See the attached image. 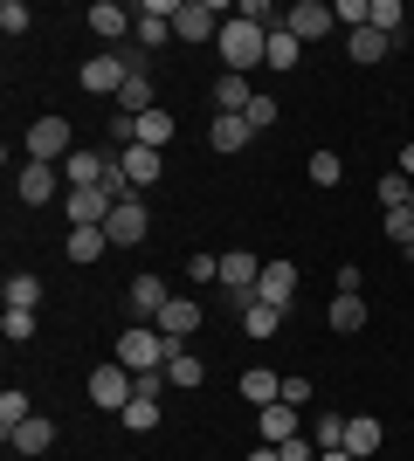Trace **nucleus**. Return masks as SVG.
<instances>
[{"mask_svg":"<svg viewBox=\"0 0 414 461\" xmlns=\"http://www.w3.org/2000/svg\"><path fill=\"white\" fill-rule=\"evenodd\" d=\"M283 28H290L297 41H317V35H332V7H325V0H297Z\"/></svg>","mask_w":414,"mask_h":461,"instance_id":"obj_15","label":"nucleus"},{"mask_svg":"<svg viewBox=\"0 0 414 461\" xmlns=\"http://www.w3.org/2000/svg\"><path fill=\"white\" fill-rule=\"evenodd\" d=\"M256 427H262V441H270V447L297 441V406H283V400H276V406H262V413H256Z\"/></svg>","mask_w":414,"mask_h":461,"instance_id":"obj_19","label":"nucleus"},{"mask_svg":"<svg viewBox=\"0 0 414 461\" xmlns=\"http://www.w3.org/2000/svg\"><path fill=\"white\" fill-rule=\"evenodd\" d=\"M90 35H104V41H124V28H138V21H124V7L118 0H97V7H90Z\"/></svg>","mask_w":414,"mask_h":461,"instance_id":"obj_22","label":"nucleus"},{"mask_svg":"<svg viewBox=\"0 0 414 461\" xmlns=\"http://www.w3.org/2000/svg\"><path fill=\"white\" fill-rule=\"evenodd\" d=\"M242 400H249V406H276V400H283V379H276V372H242Z\"/></svg>","mask_w":414,"mask_h":461,"instance_id":"obj_27","label":"nucleus"},{"mask_svg":"<svg viewBox=\"0 0 414 461\" xmlns=\"http://www.w3.org/2000/svg\"><path fill=\"white\" fill-rule=\"evenodd\" d=\"M124 77H132V69H124L118 49H104V56L83 62V90H97V96H118V90H124Z\"/></svg>","mask_w":414,"mask_h":461,"instance_id":"obj_12","label":"nucleus"},{"mask_svg":"<svg viewBox=\"0 0 414 461\" xmlns=\"http://www.w3.org/2000/svg\"><path fill=\"white\" fill-rule=\"evenodd\" d=\"M56 166H35V158H28V166H21V200H28V207H49V200H56Z\"/></svg>","mask_w":414,"mask_h":461,"instance_id":"obj_17","label":"nucleus"},{"mask_svg":"<svg viewBox=\"0 0 414 461\" xmlns=\"http://www.w3.org/2000/svg\"><path fill=\"white\" fill-rule=\"evenodd\" d=\"M159 338H166V345H187V338H194V330H200V303H194V296H173V303H166V310H159Z\"/></svg>","mask_w":414,"mask_h":461,"instance_id":"obj_10","label":"nucleus"},{"mask_svg":"<svg viewBox=\"0 0 414 461\" xmlns=\"http://www.w3.org/2000/svg\"><path fill=\"white\" fill-rule=\"evenodd\" d=\"M0 28H7V35H21V28H28V7H21V0H0Z\"/></svg>","mask_w":414,"mask_h":461,"instance_id":"obj_44","label":"nucleus"},{"mask_svg":"<svg viewBox=\"0 0 414 461\" xmlns=\"http://www.w3.org/2000/svg\"><path fill=\"white\" fill-rule=\"evenodd\" d=\"M400 179H414V145H400Z\"/></svg>","mask_w":414,"mask_h":461,"instance_id":"obj_49","label":"nucleus"},{"mask_svg":"<svg viewBox=\"0 0 414 461\" xmlns=\"http://www.w3.org/2000/svg\"><path fill=\"white\" fill-rule=\"evenodd\" d=\"M21 420H35V406H28V393H21V385H7V393H0V434H14Z\"/></svg>","mask_w":414,"mask_h":461,"instance_id":"obj_32","label":"nucleus"},{"mask_svg":"<svg viewBox=\"0 0 414 461\" xmlns=\"http://www.w3.org/2000/svg\"><path fill=\"white\" fill-rule=\"evenodd\" d=\"M173 303V296H166V283H159V276H132V289H124V310H132L138 324H159V310Z\"/></svg>","mask_w":414,"mask_h":461,"instance_id":"obj_11","label":"nucleus"},{"mask_svg":"<svg viewBox=\"0 0 414 461\" xmlns=\"http://www.w3.org/2000/svg\"><path fill=\"white\" fill-rule=\"evenodd\" d=\"M187 276H194V283H221V255H194Z\"/></svg>","mask_w":414,"mask_h":461,"instance_id":"obj_43","label":"nucleus"},{"mask_svg":"<svg viewBox=\"0 0 414 461\" xmlns=\"http://www.w3.org/2000/svg\"><path fill=\"white\" fill-rule=\"evenodd\" d=\"M276 324H283V310H276V303H262V296L242 303V330H249V338H276Z\"/></svg>","mask_w":414,"mask_h":461,"instance_id":"obj_25","label":"nucleus"},{"mask_svg":"<svg viewBox=\"0 0 414 461\" xmlns=\"http://www.w3.org/2000/svg\"><path fill=\"white\" fill-rule=\"evenodd\" d=\"M256 296H262V303H276V310H290L297 303V269H290V262H262Z\"/></svg>","mask_w":414,"mask_h":461,"instance_id":"obj_14","label":"nucleus"},{"mask_svg":"<svg viewBox=\"0 0 414 461\" xmlns=\"http://www.w3.org/2000/svg\"><path fill=\"white\" fill-rule=\"evenodd\" d=\"M221 283H228V296H235V310L256 296V283H262V262L249 249H235V255H221Z\"/></svg>","mask_w":414,"mask_h":461,"instance_id":"obj_6","label":"nucleus"},{"mask_svg":"<svg viewBox=\"0 0 414 461\" xmlns=\"http://www.w3.org/2000/svg\"><path fill=\"white\" fill-rule=\"evenodd\" d=\"M325 317H332V330L345 338V330L366 324V303H359V296H332V310H325Z\"/></svg>","mask_w":414,"mask_h":461,"instance_id":"obj_33","label":"nucleus"},{"mask_svg":"<svg viewBox=\"0 0 414 461\" xmlns=\"http://www.w3.org/2000/svg\"><path fill=\"white\" fill-rule=\"evenodd\" d=\"M270 14H276L270 0H242V21H256V28H270Z\"/></svg>","mask_w":414,"mask_h":461,"instance_id":"obj_47","label":"nucleus"},{"mask_svg":"<svg viewBox=\"0 0 414 461\" xmlns=\"http://www.w3.org/2000/svg\"><path fill=\"white\" fill-rule=\"evenodd\" d=\"M132 35H138V49H145V56H152V49H166V41H173V0H145Z\"/></svg>","mask_w":414,"mask_h":461,"instance_id":"obj_8","label":"nucleus"},{"mask_svg":"<svg viewBox=\"0 0 414 461\" xmlns=\"http://www.w3.org/2000/svg\"><path fill=\"white\" fill-rule=\"evenodd\" d=\"M173 35L179 41H221V7L215 0H179L173 7Z\"/></svg>","mask_w":414,"mask_h":461,"instance_id":"obj_4","label":"nucleus"},{"mask_svg":"<svg viewBox=\"0 0 414 461\" xmlns=\"http://www.w3.org/2000/svg\"><path fill=\"white\" fill-rule=\"evenodd\" d=\"M7 447H14V455H49V447H56V420H21L14 434H7Z\"/></svg>","mask_w":414,"mask_h":461,"instance_id":"obj_16","label":"nucleus"},{"mask_svg":"<svg viewBox=\"0 0 414 461\" xmlns=\"http://www.w3.org/2000/svg\"><path fill=\"white\" fill-rule=\"evenodd\" d=\"M366 28H380V35L394 41L400 28H408V14H400V0H373V21H366Z\"/></svg>","mask_w":414,"mask_h":461,"instance_id":"obj_35","label":"nucleus"},{"mask_svg":"<svg viewBox=\"0 0 414 461\" xmlns=\"http://www.w3.org/2000/svg\"><path fill=\"white\" fill-rule=\"evenodd\" d=\"M111 207H118V200H111L104 186H69V228H104Z\"/></svg>","mask_w":414,"mask_h":461,"instance_id":"obj_9","label":"nucleus"},{"mask_svg":"<svg viewBox=\"0 0 414 461\" xmlns=\"http://www.w3.org/2000/svg\"><path fill=\"white\" fill-rule=\"evenodd\" d=\"M380 441H387V434H380V420L373 413H353V420H345V455H380Z\"/></svg>","mask_w":414,"mask_h":461,"instance_id":"obj_20","label":"nucleus"},{"mask_svg":"<svg viewBox=\"0 0 414 461\" xmlns=\"http://www.w3.org/2000/svg\"><path fill=\"white\" fill-rule=\"evenodd\" d=\"M283 461H317V441H304V434H297V441H283Z\"/></svg>","mask_w":414,"mask_h":461,"instance_id":"obj_46","label":"nucleus"},{"mask_svg":"<svg viewBox=\"0 0 414 461\" xmlns=\"http://www.w3.org/2000/svg\"><path fill=\"white\" fill-rule=\"evenodd\" d=\"M345 49H353V62H387V49H394V41L380 35V28H353V35H345Z\"/></svg>","mask_w":414,"mask_h":461,"instance_id":"obj_29","label":"nucleus"},{"mask_svg":"<svg viewBox=\"0 0 414 461\" xmlns=\"http://www.w3.org/2000/svg\"><path fill=\"white\" fill-rule=\"evenodd\" d=\"M104 234H111L118 249H138V241L152 234V213L138 207V200H118V207H111V221H104Z\"/></svg>","mask_w":414,"mask_h":461,"instance_id":"obj_7","label":"nucleus"},{"mask_svg":"<svg viewBox=\"0 0 414 461\" xmlns=\"http://www.w3.org/2000/svg\"><path fill=\"white\" fill-rule=\"evenodd\" d=\"M311 441H317V455H325V447H345V413H317Z\"/></svg>","mask_w":414,"mask_h":461,"instance_id":"obj_36","label":"nucleus"},{"mask_svg":"<svg viewBox=\"0 0 414 461\" xmlns=\"http://www.w3.org/2000/svg\"><path fill=\"white\" fill-rule=\"evenodd\" d=\"M0 330H7V345H28V338H35V310H14V303H7Z\"/></svg>","mask_w":414,"mask_h":461,"instance_id":"obj_38","label":"nucleus"},{"mask_svg":"<svg viewBox=\"0 0 414 461\" xmlns=\"http://www.w3.org/2000/svg\"><path fill=\"white\" fill-rule=\"evenodd\" d=\"M7 303H14V310H35L41 303V283H35V276H7Z\"/></svg>","mask_w":414,"mask_h":461,"instance_id":"obj_39","label":"nucleus"},{"mask_svg":"<svg viewBox=\"0 0 414 461\" xmlns=\"http://www.w3.org/2000/svg\"><path fill=\"white\" fill-rule=\"evenodd\" d=\"M200 379H207V366H200L194 351H179V345H173V358H166V385H179V393H194Z\"/></svg>","mask_w":414,"mask_h":461,"instance_id":"obj_26","label":"nucleus"},{"mask_svg":"<svg viewBox=\"0 0 414 461\" xmlns=\"http://www.w3.org/2000/svg\"><path fill=\"white\" fill-rule=\"evenodd\" d=\"M124 427H132V434H152V427H159V400H152V393H138V400L124 406Z\"/></svg>","mask_w":414,"mask_h":461,"instance_id":"obj_34","label":"nucleus"},{"mask_svg":"<svg viewBox=\"0 0 414 461\" xmlns=\"http://www.w3.org/2000/svg\"><path fill=\"white\" fill-rule=\"evenodd\" d=\"M317 461H359V455H345V447H325V455H317Z\"/></svg>","mask_w":414,"mask_h":461,"instance_id":"obj_50","label":"nucleus"},{"mask_svg":"<svg viewBox=\"0 0 414 461\" xmlns=\"http://www.w3.org/2000/svg\"><path fill=\"white\" fill-rule=\"evenodd\" d=\"M304 173H311V186H338V179H345V166H338V152H311V166H304Z\"/></svg>","mask_w":414,"mask_h":461,"instance_id":"obj_37","label":"nucleus"},{"mask_svg":"<svg viewBox=\"0 0 414 461\" xmlns=\"http://www.w3.org/2000/svg\"><path fill=\"white\" fill-rule=\"evenodd\" d=\"M408 193H414V179L387 173V179H380V207H387V213H394V207H408Z\"/></svg>","mask_w":414,"mask_h":461,"instance_id":"obj_40","label":"nucleus"},{"mask_svg":"<svg viewBox=\"0 0 414 461\" xmlns=\"http://www.w3.org/2000/svg\"><path fill=\"white\" fill-rule=\"evenodd\" d=\"M242 117H249V131H270V124H276V96H256Z\"/></svg>","mask_w":414,"mask_h":461,"instance_id":"obj_42","label":"nucleus"},{"mask_svg":"<svg viewBox=\"0 0 414 461\" xmlns=\"http://www.w3.org/2000/svg\"><path fill=\"white\" fill-rule=\"evenodd\" d=\"M132 145L166 152V145H173V117H166V111H145V117H138V138H132Z\"/></svg>","mask_w":414,"mask_h":461,"instance_id":"obj_31","label":"nucleus"},{"mask_svg":"<svg viewBox=\"0 0 414 461\" xmlns=\"http://www.w3.org/2000/svg\"><path fill=\"white\" fill-rule=\"evenodd\" d=\"M62 173H69V186H104L111 152H69V158H62Z\"/></svg>","mask_w":414,"mask_h":461,"instance_id":"obj_18","label":"nucleus"},{"mask_svg":"<svg viewBox=\"0 0 414 461\" xmlns=\"http://www.w3.org/2000/svg\"><path fill=\"white\" fill-rule=\"evenodd\" d=\"M408 213H414V193H408Z\"/></svg>","mask_w":414,"mask_h":461,"instance_id":"obj_51","label":"nucleus"},{"mask_svg":"<svg viewBox=\"0 0 414 461\" xmlns=\"http://www.w3.org/2000/svg\"><path fill=\"white\" fill-rule=\"evenodd\" d=\"M118 111H124V117H145V111H159V104H152V77H124V90H118Z\"/></svg>","mask_w":414,"mask_h":461,"instance_id":"obj_30","label":"nucleus"},{"mask_svg":"<svg viewBox=\"0 0 414 461\" xmlns=\"http://www.w3.org/2000/svg\"><path fill=\"white\" fill-rule=\"evenodd\" d=\"M118 158V173L132 179V186H152L159 173H166V152H152V145H124V152H111Z\"/></svg>","mask_w":414,"mask_h":461,"instance_id":"obj_13","label":"nucleus"},{"mask_svg":"<svg viewBox=\"0 0 414 461\" xmlns=\"http://www.w3.org/2000/svg\"><path fill=\"white\" fill-rule=\"evenodd\" d=\"M249 117H215V124H207V145H215V152H242V145H249Z\"/></svg>","mask_w":414,"mask_h":461,"instance_id":"obj_23","label":"nucleus"},{"mask_svg":"<svg viewBox=\"0 0 414 461\" xmlns=\"http://www.w3.org/2000/svg\"><path fill=\"white\" fill-rule=\"evenodd\" d=\"M249 461H283V447H270V441H262V447H249Z\"/></svg>","mask_w":414,"mask_h":461,"instance_id":"obj_48","label":"nucleus"},{"mask_svg":"<svg viewBox=\"0 0 414 461\" xmlns=\"http://www.w3.org/2000/svg\"><path fill=\"white\" fill-rule=\"evenodd\" d=\"M304 400H311V379H297V372H290V379H283V406H304Z\"/></svg>","mask_w":414,"mask_h":461,"instance_id":"obj_45","label":"nucleus"},{"mask_svg":"<svg viewBox=\"0 0 414 461\" xmlns=\"http://www.w3.org/2000/svg\"><path fill=\"white\" fill-rule=\"evenodd\" d=\"M132 400H138V372H124L118 358L90 372V406H111V413H124Z\"/></svg>","mask_w":414,"mask_h":461,"instance_id":"obj_3","label":"nucleus"},{"mask_svg":"<svg viewBox=\"0 0 414 461\" xmlns=\"http://www.w3.org/2000/svg\"><path fill=\"white\" fill-rule=\"evenodd\" d=\"M215 104H221V117H242L249 104H256L249 77H235V69H228V77H215Z\"/></svg>","mask_w":414,"mask_h":461,"instance_id":"obj_21","label":"nucleus"},{"mask_svg":"<svg viewBox=\"0 0 414 461\" xmlns=\"http://www.w3.org/2000/svg\"><path fill=\"white\" fill-rule=\"evenodd\" d=\"M332 21H345V28H366V21H373V0H338Z\"/></svg>","mask_w":414,"mask_h":461,"instance_id":"obj_41","label":"nucleus"},{"mask_svg":"<svg viewBox=\"0 0 414 461\" xmlns=\"http://www.w3.org/2000/svg\"><path fill=\"white\" fill-rule=\"evenodd\" d=\"M297 56H304V41H297L290 28H270V56H262V69H283V77H290Z\"/></svg>","mask_w":414,"mask_h":461,"instance_id":"obj_24","label":"nucleus"},{"mask_svg":"<svg viewBox=\"0 0 414 461\" xmlns=\"http://www.w3.org/2000/svg\"><path fill=\"white\" fill-rule=\"evenodd\" d=\"M166 358H173V345H166L152 324H124V338H118V366L124 372H166Z\"/></svg>","mask_w":414,"mask_h":461,"instance_id":"obj_2","label":"nucleus"},{"mask_svg":"<svg viewBox=\"0 0 414 461\" xmlns=\"http://www.w3.org/2000/svg\"><path fill=\"white\" fill-rule=\"evenodd\" d=\"M262 56H270V28H256V21H242V14L221 21V62H228L235 77H249Z\"/></svg>","mask_w":414,"mask_h":461,"instance_id":"obj_1","label":"nucleus"},{"mask_svg":"<svg viewBox=\"0 0 414 461\" xmlns=\"http://www.w3.org/2000/svg\"><path fill=\"white\" fill-rule=\"evenodd\" d=\"M62 249H69V262H97V255L111 249V234H104V228H69Z\"/></svg>","mask_w":414,"mask_h":461,"instance_id":"obj_28","label":"nucleus"},{"mask_svg":"<svg viewBox=\"0 0 414 461\" xmlns=\"http://www.w3.org/2000/svg\"><path fill=\"white\" fill-rule=\"evenodd\" d=\"M28 158H35V166H62V158H69V124H62V117H35V124H28Z\"/></svg>","mask_w":414,"mask_h":461,"instance_id":"obj_5","label":"nucleus"}]
</instances>
